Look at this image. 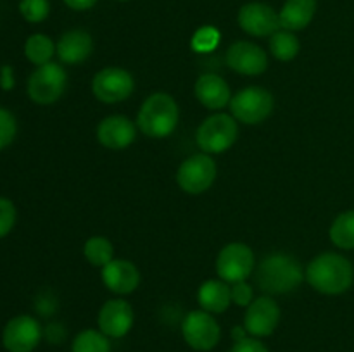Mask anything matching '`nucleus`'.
Instances as JSON below:
<instances>
[{
  "mask_svg": "<svg viewBox=\"0 0 354 352\" xmlns=\"http://www.w3.org/2000/svg\"><path fill=\"white\" fill-rule=\"evenodd\" d=\"M256 285L266 295H286L303 283L304 269L299 259L287 252H272L254 269Z\"/></svg>",
  "mask_w": 354,
  "mask_h": 352,
  "instance_id": "1",
  "label": "nucleus"
},
{
  "mask_svg": "<svg viewBox=\"0 0 354 352\" xmlns=\"http://www.w3.org/2000/svg\"><path fill=\"white\" fill-rule=\"evenodd\" d=\"M304 278L311 289L324 295H341L353 286L354 266L337 252H324L308 262Z\"/></svg>",
  "mask_w": 354,
  "mask_h": 352,
  "instance_id": "2",
  "label": "nucleus"
},
{
  "mask_svg": "<svg viewBox=\"0 0 354 352\" xmlns=\"http://www.w3.org/2000/svg\"><path fill=\"white\" fill-rule=\"evenodd\" d=\"M180 107L169 93L156 92L142 102L137 114V128L149 138H166L176 130Z\"/></svg>",
  "mask_w": 354,
  "mask_h": 352,
  "instance_id": "3",
  "label": "nucleus"
},
{
  "mask_svg": "<svg viewBox=\"0 0 354 352\" xmlns=\"http://www.w3.org/2000/svg\"><path fill=\"white\" fill-rule=\"evenodd\" d=\"M239 137V121L232 114L216 113L206 117L196 131V141L204 154H223Z\"/></svg>",
  "mask_w": 354,
  "mask_h": 352,
  "instance_id": "4",
  "label": "nucleus"
},
{
  "mask_svg": "<svg viewBox=\"0 0 354 352\" xmlns=\"http://www.w3.org/2000/svg\"><path fill=\"white\" fill-rule=\"evenodd\" d=\"M228 107L239 123L254 126L268 119L275 107V100L270 90L252 85L234 93Z\"/></svg>",
  "mask_w": 354,
  "mask_h": 352,
  "instance_id": "5",
  "label": "nucleus"
},
{
  "mask_svg": "<svg viewBox=\"0 0 354 352\" xmlns=\"http://www.w3.org/2000/svg\"><path fill=\"white\" fill-rule=\"evenodd\" d=\"M68 86V75L66 69L57 62H47L38 66L28 78V97L35 104L50 106L57 102L66 92Z\"/></svg>",
  "mask_w": 354,
  "mask_h": 352,
  "instance_id": "6",
  "label": "nucleus"
},
{
  "mask_svg": "<svg viewBox=\"0 0 354 352\" xmlns=\"http://www.w3.org/2000/svg\"><path fill=\"white\" fill-rule=\"evenodd\" d=\"M218 175V166L209 154H194L180 164L176 183L189 195H201L213 186Z\"/></svg>",
  "mask_w": 354,
  "mask_h": 352,
  "instance_id": "7",
  "label": "nucleus"
},
{
  "mask_svg": "<svg viewBox=\"0 0 354 352\" xmlns=\"http://www.w3.org/2000/svg\"><path fill=\"white\" fill-rule=\"evenodd\" d=\"M256 269V255L244 242L227 244L216 257V273L228 285L245 282Z\"/></svg>",
  "mask_w": 354,
  "mask_h": 352,
  "instance_id": "8",
  "label": "nucleus"
},
{
  "mask_svg": "<svg viewBox=\"0 0 354 352\" xmlns=\"http://www.w3.org/2000/svg\"><path fill=\"white\" fill-rule=\"evenodd\" d=\"M183 340L194 351H213L221 338V328L216 317L204 309L190 311L182 323Z\"/></svg>",
  "mask_w": 354,
  "mask_h": 352,
  "instance_id": "9",
  "label": "nucleus"
},
{
  "mask_svg": "<svg viewBox=\"0 0 354 352\" xmlns=\"http://www.w3.org/2000/svg\"><path fill=\"white\" fill-rule=\"evenodd\" d=\"M135 90V79L130 71L116 66L104 68L93 76L92 93L104 104H120L130 99Z\"/></svg>",
  "mask_w": 354,
  "mask_h": 352,
  "instance_id": "10",
  "label": "nucleus"
},
{
  "mask_svg": "<svg viewBox=\"0 0 354 352\" xmlns=\"http://www.w3.org/2000/svg\"><path fill=\"white\" fill-rule=\"evenodd\" d=\"M44 337L40 323L30 314H19L7 321L2 344L9 352H33Z\"/></svg>",
  "mask_w": 354,
  "mask_h": 352,
  "instance_id": "11",
  "label": "nucleus"
},
{
  "mask_svg": "<svg viewBox=\"0 0 354 352\" xmlns=\"http://www.w3.org/2000/svg\"><path fill=\"white\" fill-rule=\"evenodd\" d=\"M282 311L272 295L256 297L244 314V328L249 335L256 338L270 337L280 323Z\"/></svg>",
  "mask_w": 354,
  "mask_h": 352,
  "instance_id": "12",
  "label": "nucleus"
},
{
  "mask_svg": "<svg viewBox=\"0 0 354 352\" xmlns=\"http://www.w3.org/2000/svg\"><path fill=\"white\" fill-rule=\"evenodd\" d=\"M239 26L251 37H272L280 28L279 12L263 2L244 3L239 10Z\"/></svg>",
  "mask_w": 354,
  "mask_h": 352,
  "instance_id": "13",
  "label": "nucleus"
},
{
  "mask_svg": "<svg viewBox=\"0 0 354 352\" xmlns=\"http://www.w3.org/2000/svg\"><path fill=\"white\" fill-rule=\"evenodd\" d=\"M227 66L244 76H259L268 69V55L259 45L248 40L232 43L227 50Z\"/></svg>",
  "mask_w": 354,
  "mask_h": 352,
  "instance_id": "14",
  "label": "nucleus"
},
{
  "mask_svg": "<svg viewBox=\"0 0 354 352\" xmlns=\"http://www.w3.org/2000/svg\"><path fill=\"white\" fill-rule=\"evenodd\" d=\"M99 330L109 338H121L130 333L135 323L133 307L128 300L123 299H111L100 307L99 317Z\"/></svg>",
  "mask_w": 354,
  "mask_h": 352,
  "instance_id": "15",
  "label": "nucleus"
},
{
  "mask_svg": "<svg viewBox=\"0 0 354 352\" xmlns=\"http://www.w3.org/2000/svg\"><path fill=\"white\" fill-rule=\"evenodd\" d=\"M137 124L123 114L104 117L97 126V140L109 150H124L137 138Z\"/></svg>",
  "mask_w": 354,
  "mask_h": 352,
  "instance_id": "16",
  "label": "nucleus"
},
{
  "mask_svg": "<svg viewBox=\"0 0 354 352\" xmlns=\"http://www.w3.org/2000/svg\"><path fill=\"white\" fill-rule=\"evenodd\" d=\"M102 282L111 292L128 295L140 285V271L128 259H113L102 268Z\"/></svg>",
  "mask_w": 354,
  "mask_h": 352,
  "instance_id": "17",
  "label": "nucleus"
},
{
  "mask_svg": "<svg viewBox=\"0 0 354 352\" xmlns=\"http://www.w3.org/2000/svg\"><path fill=\"white\" fill-rule=\"evenodd\" d=\"M93 38L85 30H69L55 43V54L62 64H82L92 55Z\"/></svg>",
  "mask_w": 354,
  "mask_h": 352,
  "instance_id": "18",
  "label": "nucleus"
},
{
  "mask_svg": "<svg viewBox=\"0 0 354 352\" xmlns=\"http://www.w3.org/2000/svg\"><path fill=\"white\" fill-rule=\"evenodd\" d=\"M197 100L209 110H221L223 107L230 106L232 90L228 83L214 72H206L197 78L194 86Z\"/></svg>",
  "mask_w": 354,
  "mask_h": 352,
  "instance_id": "19",
  "label": "nucleus"
},
{
  "mask_svg": "<svg viewBox=\"0 0 354 352\" xmlns=\"http://www.w3.org/2000/svg\"><path fill=\"white\" fill-rule=\"evenodd\" d=\"M317 0H286L280 9V26L289 31L308 28L317 14Z\"/></svg>",
  "mask_w": 354,
  "mask_h": 352,
  "instance_id": "20",
  "label": "nucleus"
},
{
  "mask_svg": "<svg viewBox=\"0 0 354 352\" xmlns=\"http://www.w3.org/2000/svg\"><path fill=\"white\" fill-rule=\"evenodd\" d=\"M201 309L211 314H221L230 307L232 290L223 280H206L197 292Z\"/></svg>",
  "mask_w": 354,
  "mask_h": 352,
  "instance_id": "21",
  "label": "nucleus"
},
{
  "mask_svg": "<svg viewBox=\"0 0 354 352\" xmlns=\"http://www.w3.org/2000/svg\"><path fill=\"white\" fill-rule=\"evenodd\" d=\"M299 50H301V41L299 38L296 37L294 31L280 28L279 31H275V33L270 37V52H272L273 57L279 59V61L282 62L292 61V59L297 57Z\"/></svg>",
  "mask_w": 354,
  "mask_h": 352,
  "instance_id": "22",
  "label": "nucleus"
},
{
  "mask_svg": "<svg viewBox=\"0 0 354 352\" xmlns=\"http://www.w3.org/2000/svg\"><path fill=\"white\" fill-rule=\"evenodd\" d=\"M55 54V43L50 37L44 33H35L28 37L24 43V55L31 64L44 66L47 62H52V57Z\"/></svg>",
  "mask_w": 354,
  "mask_h": 352,
  "instance_id": "23",
  "label": "nucleus"
},
{
  "mask_svg": "<svg viewBox=\"0 0 354 352\" xmlns=\"http://www.w3.org/2000/svg\"><path fill=\"white\" fill-rule=\"evenodd\" d=\"M332 244L344 251H353L354 248V209L344 211L339 214L330 224L328 231Z\"/></svg>",
  "mask_w": 354,
  "mask_h": 352,
  "instance_id": "24",
  "label": "nucleus"
},
{
  "mask_svg": "<svg viewBox=\"0 0 354 352\" xmlns=\"http://www.w3.org/2000/svg\"><path fill=\"white\" fill-rule=\"evenodd\" d=\"M83 255L86 261L95 268H104L114 259V247L109 238L106 237H90L83 245Z\"/></svg>",
  "mask_w": 354,
  "mask_h": 352,
  "instance_id": "25",
  "label": "nucleus"
},
{
  "mask_svg": "<svg viewBox=\"0 0 354 352\" xmlns=\"http://www.w3.org/2000/svg\"><path fill=\"white\" fill-rule=\"evenodd\" d=\"M71 352H111L109 337L93 328L80 331L73 340Z\"/></svg>",
  "mask_w": 354,
  "mask_h": 352,
  "instance_id": "26",
  "label": "nucleus"
},
{
  "mask_svg": "<svg viewBox=\"0 0 354 352\" xmlns=\"http://www.w3.org/2000/svg\"><path fill=\"white\" fill-rule=\"evenodd\" d=\"M19 12L28 23H41L50 14L48 0H21Z\"/></svg>",
  "mask_w": 354,
  "mask_h": 352,
  "instance_id": "27",
  "label": "nucleus"
},
{
  "mask_svg": "<svg viewBox=\"0 0 354 352\" xmlns=\"http://www.w3.org/2000/svg\"><path fill=\"white\" fill-rule=\"evenodd\" d=\"M17 133V121L10 110L0 107V150L9 147Z\"/></svg>",
  "mask_w": 354,
  "mask_h": 352,
  "instance_id": "28",
  "label": "nucleus"
},
{
  "mask_svg": "<svg viewBox=\"0 0 354 352\" xmlns=\"http://www.w3.org/2000/svg\"><path fill=\"white\" fill-rule=\"evenodd\" d=\"M17 219L16 206L10 199L0 197V238L7 237L12 231Z\"/></svg>",
  "mask_w": 354,
  "mask_h": 352,
  "instance_id": "29",
  "label": "nucleus"
},
{
  "mask_svg": "<svg viewBox=\"0 0 354 352\" xmlns=\"http://www.w3.org/2000/svg\"><path fill=\"white\" fill-rule=\"evenodd\" d=\"M232 290V302L237 304L241 307H248L249 304L254 300V290L249 285L248 280L245 282H237L230 285Z\"/></svg>",
  "mask_w": 354,
  "mask_h": 352,
  "instance_id": "30",
  "label": "nucleus"
},
{
  "mask_svg": "<svg viewBox=\"0 0 354 352\" xmlns=\"http://www.w3.org/2000/svg\"><path fill=\"white\" fill-rule=\"evenodd\" d=\"M218 38H220V35L214 28H203L201 31H197L196 38H194V47L197 50H209L218 43Z\"/></svg>",
  "mask_w": 354,
  "mask_h": 352,
  "instance_id": "31",
  "label": "nucleus"
},
{
  "mask_svg": "<svg viewBox=\"0 0 354 352\" xmlns=\"http://www.w3.org/2000/svg\"><path fill=\"white\" fill-rule=\"evenodd\" d=\"M228 352H270L268 347L256 337H245L235 342L234 347Z\"/></svg>",
  "mask_w": 354,
  "mask_h": 352,
  "instance_id": "32",
  "label": "nucleus"
},
{
  "mask_svg": "<svg viewBox=\"0 0 354 352\" xmlns=\"http://www.w3.org/2000/svg\"><path fill=\"white\" fill-rule=\"evenodd\" d=\"M0 86L2 90H10L14 86V72L10 66H2L0 69Z\"/></svg>",
  "mask_w": 354,
  "mask_h": 352,
  "instance_id": "33",
  "label": "nucleus"
},
{
  "mask_svg": "<svg viewBox=\"0 0 354 352\" xmlns=\"http://www.w3.org/2000/svg\"><path fill=\"white\" fill-rule=\"evenodd\" d=\"M66 6L73 10H88L97 3V0H64Z\"/></svg>",
  "mask_w": 354,
  "mask_h": 352,
  "instance_id": "34",
  "label": "nucleus"
},
{
  "mask_svg": "<svg viewBox=\"0 0 354 352\" xmlns=\"http://www.w3.org/2000/svg\"><path fill=\"white\" fill-rule=\"evenodd\" d=\"M120 2H127V0H120Z\"/></svg>",
  "mask_w": 354,
  "mask_h": 352,
  "instance_id": "35",
  "label": "nucleus"
}]
</instances>
